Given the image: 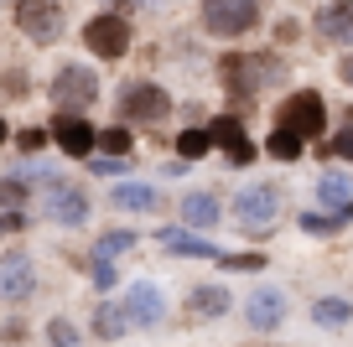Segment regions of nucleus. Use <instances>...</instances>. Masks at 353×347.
Masks as SVG:
<instances>
[{
    "mask_svg": "<svg viewBox=\"0 0 353 347\" xmlns=\"http://www.w3.org/2000/svg\"><path fill=\"white\" fill-rule=\"evenodd\" d=\"M203 26L213 36H244L260 26V0H203Z\"/></svg>",
    "mask_w": 353,
    "mask_h": 347,
    "instance_id": "nucleus-4",
    "label": "nucleus"
},
{
    "mask_svg": "<svg viewBox=\"0 0 353 347\" xmlns=\"http://www.w3.org/2000/svg\"><path fill=\"white\" fill-rule=\"evenodd\" d=\"M338 78H343V83L353 88V52H348V57H343V63H338Z\"/></svg>",
    "mask_w": 353,
    "mask_h": 347,
    "instance_id": "nucleus-37",
    "label": "nucleus"
},
{
    "mask_svg": "<svg viewBox=\"0 0 353 347\" xmlns=\"http://www.w3.org/2000/svg\"><path fill=\"white\" fill-rule=\"evenodd\" d=\"M161 244H166L172 254H188V260H219V249H213L208 239H192V233H176V228H166Z\"/></svg>",
    "mask_w": 353,
    "mask_h": 347,
    "instance_id": "nucleus-20",
    "label": "nucleus"
},
{
    "mask_svg": "<svg viewBox=\"0 0 353 347\" xmlns=\"http://www.w3.org/2000/svg\"><path fill=\"white\" fill-rule=\"evenodd\" d=\"M0 94H6V98H21L26 94V73H6V78H0Z\"/></svg>",
    "mask_w": 353,
    "mask_h": 347,
    "instance_id": "nucleus-32",
    "label": "nucleus"
},
{
    "mask_svg": "<svg viewBox=\"0 0 353 347\" xmlns=\"http://www.w3.org/2000/svg\"><path fill=\"white\" fill-rule=\"evenodd\" d=\"M182 223H192V228H213V223H219V197H208V192H188V197H182Z\"/></svg>",
    "mask_w": 353,
    "mask_h": 347,
    "instance_id": "nucleus-17",
    "label": "nucleus"
},
{
    "mask_svg": "<svg viewBox=\"0 0 353 347\" xmlns=\"http://www.w3.org/2000/svg\"><path fill=\"white\" fill-rule=\"evenodd\" d=\"M21 197H26L21 176H0V202H21Z\"/></svg>",
    "mask_w": 353,
    "mask_h": 347,
    "instance_id": "nucleus-30",
    "label": "nucleus"
},
{
    "mask_svg": "<svg viewBox=\"0 0 353 347\" xmlns=\"http://www.w3.org/2000/svg\"><path fill=\"white\" fill-rule=\"evenodd\" d=\"M276 130L296 135V140H317L322 130H327V104H322V94H291L286 104H281V125Z\"/></svg>",
    "mask_w": 353,
    "mask_h": 347,
    "instance_id": "nucleus-2",
    "label": "nucleus"
},
{
    "mask_svg": "<svg viewBox=\"0 0 353 347\" xmlns=\"http://www.w3.org/2000/svg\"><path fill=\"white\" fill-rule=\"evenodd\" d=\"M135 249V233H104L99 244H94V264H110V260H120V254H130Z\"/></svg>",
    "mask_w": 353,
    "mask_h": 347,
    "instance_id": "nucleus-23",
    "label": "nucleus"
},
{
    "mask_svg": "<svg viewBox=\"0 0 353 347\" xmlns=\"http://www.w3.org/2000/svg\"><path fill=\"white\" fill-rule=\"evenodd\" d=\"M188 306H192L198 316H223V311H229L234 301H229V291H223V285H192Z\"/></svg>",
    "mask_w": 353,
    "mask_h": 347,
    "instance_id": "nucleus-18",
    "label": "nucleus"
},
{
    "mask_svg": "<svg viewBox=\"0 0 353 347\" xmlns=\"http://www.w3.org/2000/svg\"><path fill=\"white\" fill-rule=\"evenodd\" d=\"M219 264H223V270H244V275H254V270H260V254H219Z\"/></svg>",
    "mask_w": 353,
    "mask_h": 347,
    "instance_id": "nucleus-28",
    "label": "nucleus"
},
{
    "mask_svg": "<svg viewBox=\"0 0 353 347\" xmlns=\"http://www.w3.org/2000/svg\"><path fill=\"white\" fill-rule=\"evenodd\" d=\"M125 316H130V326H156L166 316V295L156 291L151 280H141V285H130V291H125Z\"/></svg>",
    "mask_w": 353,
    "mask_h": 347,
    "instance_id": "nucleus-9",
    "label": "nucleus"
},
{
    "mask_svg": "<svg viewBox=\"0 0 353 347\" xmlns=\"http://www.w3.org/2000/svg\"><path fill=\"white\" fill-rule=\"evenodd\" d=\"M37 291V264L32 254H0V301L21 306Z\"/></svg>",
    "mask_w": 353,
    "mask_h": 347,
    "instance_id": "nucleus-7",
    "label": "nucleus"
},
{
    "mask_svg": "<svg viewBox=\"0 0 353 347\" xmlns=\"http://www.w3.org/2000/svg\"><path fill=\"white\" fill-rule=\"evenodd\" d=\"M317 32L327 36V42H338V47H353V0H332V6H322Z\"/></svg>",
    "mask_w": 353,
    "mask_h": 347,
    "instance_id": "nucleus-12",
    "label": "nucleus"
},
{
    "mask_svg": "<svg viewBox=\"0 0 353 347\" xmlns=\"http://www.w3.org/2000/svg\"><path fill=\"white\" fill-rule=\"evenodd\" d=\"M21 228H26V213H21V207L0 213V239H6V233H21Z\"/></svg>",
    "mask_w": 353,
    "mask_h": 347,
    "instance_id": "nucleus-31",
    "label": "nucleus"
},
{
    "mask_svg": "<svg viewBox=\"0 0 353 347\" xmlns=\"http://www.w3.org/2000/svg\"><path fill=\"white\" fill-rule=\"evenodd\" d=\"M265 151L276 156V161H296V156H301V140H296V135H286V130H276L270 140H265Z\"/></svg>",
    "mask_w": 353,
    "mask_h": 347,
    "instance_id": "nucleus-26",
    "label": "nucleus"
},
{
    "mask_svg": "<svg viewBox=\"0 0 353 347\" xmlns=\"http://www.w3.org/2000/svg\"><path fill=\"white\" fill-rule=\"evenodd\" d=\"M260 73H265V63H260L254 52H229V57L219 63V78H223V88H229L234 98H254Z\"/></svg>",
    "mask_w": 353,
    "mask_h": 347,
    "instance_id": "nucleus-8",
    "label": "nucleus"
},
{
    "mask_svg": "<svg viewBox=\"0 0 353 347\" xmlns=\"http://www.w3.org/2000/svg\"><path fill=\"white\" fill-rule=\"evenodd\" d=\"M317 197L332 207V213H348L353 218V187H348V176H338V171L317 176Z\"/></svg>",
    "mask_w": 353,
    "mask_h": 347,
    "instance_id": "nucleus-16",
    "label": "nucleus"
},
{
    "mask_svg": "<svg viewBox=\"0 0 353 347\" xmlns=\"http://www.w3.org/2000/svg\"><path fill=\"white\" fill-rule=\"evenodd\" d=\"M52 140H57V151H63V156H94L99 135L88 130L83 120H63V114H57V120H52Z\"/></svg>",
    "mask_w": 353,
    "mask_h": 347,
    "instance_id": "nucleus-11",
    "label": "nucleus"
},
{
    "mask_svg": "<svg viewBox=\"0 0 353 347\" xmlns=\"http://www.w3.org/2000/svg\"><path fill=\"white\" fill-rule=\"evenodd\" d=\"M94 332H99L104 342H120V337L130 332V316H125V306L99 301V306H94Z\"/></svg>",
    "mask_w": 353,
    "mask_h": 347,
    "instance_id": "nucleus-15",
    "label": "nucleus"
},
{
    "mask_svg": "<svg viewBox=\"0 0 353 347\" xmlns=\"http://www.w3.org/2000/svg\"><path fill=\"white\" fill-rule=\"evenodd\" d=\"M47 342H52V347H78V332H73V322L52 316V322H47Z\"/></svg>",
    "mask_w": 353,
    "mask_h": 347,
    "instance_id": "nucleus-27",
    "label": "nucleus"
},
{
    "mask_svg": "<svg viewBox=\"0 0 353 347\" xmlns=\"http://www.w3.org/2000/svg\"><path fill=\"white\" fill-rule=\"evenodd\" d=\"M250 326H260V332H270V326H281L286 322V295L281 291H254L250 295Z\"/></svg>",
    "mask_w": 353,
    "mask_h": 347,
    "instance_id": "nucleus-14",
    "label": "nucleus"
},
{
    "mask_svg": "<svg viewBox=\"0 0 353 347\" xmlns=\"http://www.w3.org/2000/svg\"><path fill=\"white\" fill-rule=\"evenodd\" d=\"M6 140H11V135H6V120H0V145H6Z\"/></svg>",
    "mask_w": 353,
    "mask_h": 347,
    "instance_id": "nucleus-38",
    "label": "nucleus"
},
{
    "mask_svg": "<svg viewBox=\"0 0 353 347\" xmlns=\"http://www.w3.org/2000/svg\"><path fill=\"white\" fill-rule=\"evenodd\" d=\"M94 285H99V291H110V285H114V264H94Z\"/></svg>",
    "mask_w": 353,
    "mask_h": 347,
    "instance_id": "nucleus-34",
    "label": "nucleus"
},
{
    "mask_svg": "<svg viewBox=\"0 0 353 347\" xmlns=\"http://www.w3.org/2000/svg\"><path fill=\"white\" fill-rule=\"evenodd\" d=\"M208 135H213V145H223V151H239V145H244V125L234 120V114H229V120H223V114H219Z\"/></svg>",
    "mask_w": 353,
    "mask_h": 347,
    "instance_id": "nucleus-25",
    "label": "nucleus"
},
{
    "mask_svg": "<svg viewBox=\"0 0 353 347\" xmlns=\"http://www.w3.org/2000/svg\"><path fill=\"white\" fill-rule=\"evenodd\" d=\"M343 223H353V218H348V213H301V233H317V239L338 233Z\"/></svg>",
    "mask_w": 353,
    "mask_h": 347,
    "instance_id": "nucleus-22",
    "label": "nucleus"
},
{
    "mask_svg": "<svg viewBox=\"0 0 353 347\" xmlns=\"http://www.w3.org/2000/svg\"><path fill=\"white\" fill-rule=\"evenodd\" d=\"M120 114L125 120H141V125H161L172 114V98L156 83H125L120 88Z\"/></svg>",
    "mask_w": 353,
    "mask_h": 347,
    "instance_id": "nucleus-6",
    "label": "nucleus"
},
{
    "mask_svg": "<svg viewBox=\"0 0 353 347\" xmlns=\"http://www.w3.org/2000/svg\"><path fill=\"white\" fill-rule=\"evenodd\" d=\"M47 218H52L57 228H78L88 218V197L73 192V187H57V192L47 197Z\"/></svg>",
    "mask_w": 353,
    "mask_h": 347,
    "instance_id": "nucleus-13",
    "label": "nucleus"
},
{
    "mask_svg": "<svg viewBox=\"0 0 353 347\" xmlns=\"http://www.w3.org/2000/svg\"><path fill=\"white\" fill-rule=\"evenodd\" d=\"M99 104V73L83 63H68L52 73V109H63V120H78V109Z\"/></svg>",
    "mask_w": 353,
    "mask_h": 347,
    "instance_id": "nucleus-1",
    "label": "nucleus"
},
{
    "mask_svg": "<svg viewBox=\"0 0 353 347\" xmlns=\"http://www.w3.org/2000/svg\"><path fill=\"white\" fill-rule=\"evenodd\" d=\"M276 207H281V192H276V187H250V192H239L234 213H239V223H244V228H270Z\"/></svg>",
    "mask_w": 353,
    "mask_h": 347,
    "instance_id": "nucleus-10",
    "label": "nucleus"
},
{
    "mask_svg": "<svg viewBox=\"0 0 353 347\" xmlns=\"http://www.w3.org/2000/svg\"><path fill=\"white\" fill-rule=\"evenodd\" d=\"M208 151H213L208 130H182L176 135V156H182V161H198V156H208Z\"/></svg>",
    "mask_w": 353,
    "mask_h": 347,
    "instance_id": "nucleus-24",
    "label": "nucleus"
},
{
    "mask_svg": "<svg viewBox=\"0 0 353 347\" xmlns=\"http://www.w3.org/2000/svg\"><path fill=\"white\" fill-rule=\"evenodd\" d=\"M332 151H338L343 161H353V130H338V140H332Z\"/></svg>",
    "mask_w": 353,
    "mask_h": 347,
    "instance_id": "nucleus-33",
    "label": "nucleus"
},
{
    "mask_svg": "<svg viewBox=\"0 0 353 347\" xmlns=\"http://www.w3.org/2000/svg\"><path fill=\"white\" fill-rule=\"evenodd\" d=\"M16 32L26 36V42L47 47L63 36V11H57V0H16V11H11Z\"/></svg>",
    "mask_w": 353,
    "mask_h": 347,
    "instance_id": "nucleus-5",
    "label": "nucleus"
},
{
    "mask_svg": "<svg viewBox=\"0 0 353 347\" xmlns=\"http://www.w3.org/2000/svg\"><path fill=\"white\" fill-rule=\"evenodd\" d=\"M99 151L125 156V151H130V130H104V135H99Z\"/></svg>",
    "mask_w": 353,
    "mask_h": 347,
    "instance_id": "nucleus-29",
    "label": "nucleus"
},
{
    "mask_svg": "<svg viewBox=\"0 0 353 347\" xmlns=\"http://www.w3.org/2000/svg\"><path fill=\"white\" fill-rule=\"evenodd\" d=\"M110 202L114 207H130V213H145V207H156V187H145V182H120L110 192Z\"/></svg>",
    "mask_w": 353,
    "mask_h": 347,
    "instance_id": "nucleus-19",
    "label": "nucleus"
},
{
    "mask_svg": "<svg viewBox=\"0 0 353 347\" xmlns=\"http://www.w3.org/2000/svg\"><path fill=\"white\" fill-rule=\"evenodd\" d=\"M229 161H234V166H250V161H254V145H250V140H244V145H239V151H229Z\"/></svg>",
    "mask_w": 353,
    "mask_h": 347,
    "instance_id": "nucleus-36",
    "label": "nucleus"
},
{
    "mask_svg": "<svg viewBox=\"0 0 353 347\" xmlns=\"http://www.w3.org/2000/svg\"><path fill=\"white\" fill-rule=\"evenodd\" d=\"M312 322H317V326H348L353 322V306L343 301V295H327V301L312 306Z\"/></svg>",
    "mask_w": 353,
    "mask_h": 347,
    "instance_id": "nucleus-21",
    "label": "nucleus"
},
{
    "mask_svg": "<svg viewBox=\"0 0 353 347\" xmlns=\"http://www.w3.org/2000/svg\"><path fill=\"white\" fill-rule=\"evenodd\" d=\"M83 47L99 57V63H120L125 47H130V21H125L120 11H99L83 26Z\"/></svg>",
    "mask_w": 353,
    "mask_h": 347,
    "instance_id": "nucleus-3",
    "label": "nucleus"
},
{
    "mask_svg": "<svg viewBox=\"0 0 353 347\" xmlns=\"http://www.w3.org/2000/svg\"><path fill=\"white\" fill-rule=\"evenodd\" d=\"M42 145H47L42 130H21V151H42Z\"/></svg>",
    "mask_w": 353,
    "mask_h": 347,
    "instance_id": "nucleus-35",
    "label": "nucleus"
}]
</instances>
